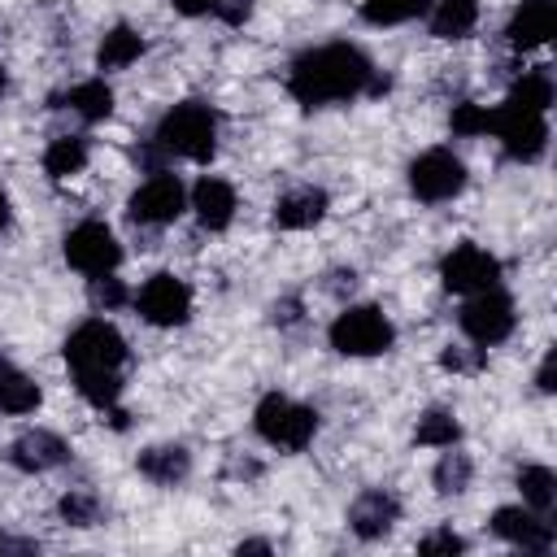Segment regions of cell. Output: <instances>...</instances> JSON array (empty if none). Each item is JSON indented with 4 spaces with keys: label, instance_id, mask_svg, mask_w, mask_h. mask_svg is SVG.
Wrapping results in <instances>:
<instances>
[{
    "label": "cell",
    "instance_id": "8d00e7d4",
    "mask_svg": "<svg viewBox=\"0 0 557 557\" xmlns=\"http://www.w3.org/2000/svg\"><path fill=\"white\" fill-rule=\"evenodd\" d=\"M270 313H274V322H278V326H292V322H300V300H296V296L274 300V309H270Z\"/></svg>",
    "mask_w": 557,
    "mask_h": 557
},
{
    "label": "cell",
    "instance_id": "b9f144b4",
    "mask_svg": "<svg viewBox=\"0 0 557 557\" xmlns=\"http://www.w3.org/2000/svg\"><path fill=\"white\" fill-rule=\"evenodd\" d=\"M4 87H9V74H4V65H0V100H4Z\"/></svg>",
    "mask_w": 557,
    "mask_h": 557
},
{
    "label": "cell",
    "instance_id": "9a60e30c",
    "mask_svg": "<svg viewBox=\"0 0 557 557\" xmlns=\"http://www.w3.org/2000/svg\"><path fill=\"white\" fill-rule=\"evenodd\" d=\"M9 461L17 466V470H26V474H48V470H57V466H65L70 461V444L57 435V431H22L17 440H13V448H9Z\"/></svg>",
    "mask_w": 557,
    "mask_h": 557
},
{
    "label": "cell",
    "instance_id": "44dd1931",
    "mask_svg": "<svg viewBox=\"0 0 557 557\" xmlns=\"http://www.w3.org/2000/svg\"><path fill=\"white\" fill-rule=\"evenodd\" d=\"M144 57V35L135 30V26H109L104 30V39H100V48H96V65L100 70H126V65H135Z\"/></svg>",
    "mask_w": 557,
    "mask_h": 557
},
{
    "label": "cell",
    "instance_id": "f546056e",
    "mask_svg": "<svg viewBox=\"0 0 557 557\" xmlns=\"http://www.w3.org/2000/svg\"><path fill=\"white\" fill-rule=\"evenodd\" d=\"M57 513H61V522H70V527H96V522H100V500H96V492H87V487H70V492L57 500Z\"/></svg>",
    "mask_w": 557,
    "mask_h": 557
},
{
    "label": "cell",
    "instance_id": "30bf717a",
    "mask_svg": "<svg viewBox=\"0 0 557 557\" xmlns=\"http://www.w3.org/2000/svg\"><path fill=\"white\" fill-rule=\"evenodd\" d=\"M183 209H187V191H183V183H178L174 174H165V170L148 174V178L135 187L131 205H126L131 222H139V226H170Z\"/></svg>",
    "mask_w": 557,
    "mask_h": 557
},
{
    "label": "cell",
    "instance_id": "f1b7e54d",
    "mask_svg": "<svg viewBox=\"0 0 557 557\" xmlns=\"http://www.w3.org/2000/svg\"><path fill=\"white\" fill-rule=\"evenodd\" d=\"M505 104H518V109H531V113H548V104H553V78H548V70H527L513 83V91H509Z\"/></svg>",
    "mask_w": 557,
    "mask_h": 557
},
{
    "label": "cell",
    "instance_id": "3957f363",
    "mask_svg": "<svg viewBox=\"0 0 557 557\" xmlns=\"http://www.w3.org/2000/svg\"><path fill=\"white\" fill-rule=\"evenodd\" d=\"M65 361H70L74 379H83V374H122L126 339H122V331L113 322L87 318L65 335Z\"/></svg>",
    "mask_w": 557,
    "mask_h": 557
},
{
    "label": "cell",
    "instance_id": "83f0119b",
    "mask_svg": "<svg viewBox=\"0 0 557 557\" xmlns=\"http://www.w3.org/2000/svg\"><path fill=\"white\" fill-rule=\"evenodd\" d=\"M435 0H366L361 4V17L370 26H400V22H413V17H426Z\"/></svg>",
    "mask_w": 557,
    "mask_h": 557
},
{
    "label": "cell",
    "instance_id": "7a4b0ae2",
    "mask_svg": "<svg viewBox=\"0 0 557 557\" xmlns=\"http://www.w3.org/2000/svg\"><path fill=\"white\" fill-rule=\"evenodd\" d=\"M170 157H183V161H209L218 152V113L200 100H183L174 104L161 122H157V135H152Z\"/></svg>",
    "mask_w": 557,
    "mask_h": 557
},
{
    "label": "cell",
    "instance_id": "7c38bea8",
    "mask_svg": "<svg viewBox=\"0 0 557 557\" xmlns=\"http://www.w3.org/2000/svg\"><path fill=\"white\" fill-rule=\"evenodd\" d=\"M135 309H139V318L152 322V326H183L187 313H191V287H187L178 274H165V270H161V274H152V278L139 287Z\"/></svg>",
    "mask_w": 557,
    "mask_h": 557
},
{
    "label": "cell",
    "instance_id": "6da1fadb",
    "mask_svg": "<svg viewBox=\"0 0 557 557\" xmlns=\"http://www.w3.org/2000/svg\"><path fill=\"white\" fill-rule=\"evenodd\" d=\"M287 91L296 104L305 109H322V104H339L352 100L361 91H387V78L374 74L370 57L352 44H322L309 48L292 61L287 70Z\"/></svg>",
    "mask_w": 557,
    "mask_h": 557
},
{
    "label": "cell",
    "instance_id": "2e32d148",
    "mask_svg": "<svg viewBox=\"0 0 557 557\" xmlns=\"http://www.w3.org/2000/svg\"><path fill=\"white\" fill-rule=\"evenodd\" d=\"M187 209L196 213V222H200L205 231H226L231 218H235V187H231L226 178L205 174V178L191 187V205H187Z\"/></svg>",
    "mask_w": 557,
    "mask_h": 557
},
{
    "label": "cell",
    "instance_id": "484cf974",
    "mask_svg": "<svg viewBox=\"0 0 557 557\" xmlns=\"http://www.w3.org/2000/svg\"><path fill=\"white\" fill-rule=\"evenodd\" d=\"M413 440H418L422 448H453V444L461 440V422H457L453 409H426V413L418 418Z\"/></svg>",
    "mask_w": 557,
    "mask_h": 557
},
{
    "label": "cell",
    "instance_id": "277c9868",
    "mask_svg": "<svg viewBox=\"0 0 557 557\" xmlns=\"http://www.w3.org/2000/svg\"><path fill=\"white\" fill-rule=\"evenodd\" d=\"M252 426H257V435H261L270 448L300 453V448H309V444H313V435H318V413H313L309 405L292 400V396L270 392V396H261V400H257Z\"/></svg>",
    "mask_w": 557,
    "mask_h": 557
},
{
    "label": "cell",
    "instance_id": "7bdbcfd3",
    "mask_svg": "<svg viewBox=\"0 0 557 557\" xmlns=\"http://www.w3.org/2000/svg\"><path fill=\"white\" fill-rule=\"evenodd\" d=\"M0 361H4V357H0Z\"/></svg>",
    "mask_w": 557,
    "mask_h": 557
},
{
    "label": "cell",
    "instance_id": "5b68a950",
    "mask_svg": "<svg viewBox=\"0 0 557 557\" xmlns=\"http://www.w3.org/2000/svg\"><path fill=\"white\" fill-rule=\"evenodd\" d=\"M326 335H331V348L344 352V357H379V352H387L392 339H396L392 322H387L383 309H374V305H348V309L331 322Z\"/></svg>",
    "mask_w": 557,
    "mask_h": 557
},
{
    "label": "cell",
    "instance_id": "5bb4252c",
    "mask_svg": "<svg viewBox=\"0 0 557 557\" xmlns=\"http://www.w3.org/2000/svg\"><path fill=\"white\" fill-rule=\"evenodd\" d=\"M396 522H400V500L387 487H366L348 505V527H352L357 540H383Z\"/></svg>",
    "mask_w": 557,
    "mask_h": 557
},
{
    "label": "cell",
    "instance_id": "ffe728a7",
    "mask_svg": "<svg viewBox=\"0 0 557 557\" xmlns=\"http://www.w3.org/2000/svg\"><path fill=\"white\" fill-rule=\"evenodd\" d=\"M57 104L78 113L83 122H104L113 113V87L104 78H87V83H74L65 96H57Z\"/></svg>",
    "mask_w": 557,
    "mask_h": 557
},
{
    "label": "cell",
    "instance_id": "d590c367",
    "mask_svg": "<svg viewBox=\"0 0 557 557\" xmlns=\"http://www.w3.org/2000/svg\"><path fill=\"white\" fill-rule=\"evenodd\" d=\"M352 287H357V274H352V270H331V274H326V292H331L335 300L352 296Z\"/></svg>",
    "mask_w": 557,
    "mask_h": 557
},
{
    "label": "cell",
    "instance_id": "d6986e66",
    "mask_svg": "<svg viewBox=\"0 0 557 557\" xmlns=\"http://www.w3.org/2000/svg\"><path fill=\"white\" fill-rule=\"evenodd\" d=\"M139 474L157 487H174L191 474V453L183 444H152L139 453Z\"/></svg>",
    "mask_w": 557,
    "mask_h": 557
},
{
    "label": "cell",
    "instance_id": "ac0fdd59",
    "mask_svg": "<svg viewBox=\"0 0 557 557\" xmlns=\"http://www.w3.org/2000/svg\"><path fill=\"white\" fill-rule=\"evenodd\" d=\"M326 191L322 187H292L274 200V226L278 231H305L326 218Z\"/></svg>",
    "mask_w": 557,
    "mask_h": 557
},
{
    "label": "cell",
    "instance_id": "ba28073f",
    "mask_svg": "<svg viewBox=\"0 0 557 557\" xmlns=\"http://www.w3.org/2000/svg\"><path fill=\"white\" fill-rule=\"evenodd\" d=\"M487 131L500 139V148L513 161H540L544 148H548V117L531 113V109H518V104L492 109V126Z\"/></svg>",
    "mask_w": 557,
    "mask_h": 557
},
{
    "label": "cell",
    "instance_id": "e0dca14e",
    "mask_svg": "<svg viewBox=\"0 0 557 557\" xmlns=\"http://www.w3.org/2000/svg\"><path fill=\"white\" fill-rule=\"evenodd\" d=\"M553 30H557V4L553 0H522L505 26L513 48H540L553 39Z\"/></svg>",
    "mask_w": 557,
    "mask_h": 557
},
{
    "label": "cell",
    "instance_id": "4316f807",
    "mask_svg": "<svg viewBox=\"0 0 557 557\" xmlns=\"http://www.w3.org/2000/svg\"><path fill=\"white\" fill-rule=\"evenodd\" d=\"M518 492H522L527 509H535V513H548L557 505V479H553L548 466H522L518 470Z\"/></svg>",
    "mask_w": 557,
    "mask_h": 557
},
{
    "label": "cell",
    "instance_id": "836d02e7",
    "mask_svg": "<svg viewBox=\"0 0 557 557\" xmlns=\"http://www.w3.org/2000/svg\"><path fill=\"white\" fill-rule=\"evenodd\" d=\"M418 553H466V540L457 531H431L418 540Z\"/></svg>",
    "mask_w": 557,
    "mask_h": 557
},
{
    "label": "cell",
    "instance_id": "4fadbf2b",
    "mask_svg": "<svg viewBox=\"0 0 557 557\" xmlns=\"http://www.w3.org/2000/svg\"><path fill=\"white\" fill-rule=\"evenodd\" d=\"M492 531H496L505 544L522 548V553H548V548H553V527L544 522V513L522 509V505L496 509V513H492Z\"/></svg>",
    "mask_w": 557,
    "mask_h": 557
},
{
    "label": "cell",
    "instance_id": "60d3db41",
    "mask_svg": "<svg viewBox=\"0 0 557 557\" xmlns=\"http://www.w3.org/2000/svg\"><path fill=\"white\" fill-rule=\"evenodd\" d=\"M9 218H13V213H9V196H4V191H0V231H4V226H9Z\"/></svg>",
    "mask_w": 557,
    "mask_h": 557
},
{
    "label": "cell",
    "instance_id": "e575fe53",
    "mask_svg": "<svg viewBox=\"0 0 557 557\" xmlns=\"http://www.w3.org/2000/svg\"><path fill=\"white\" fill-rule=\"evenodd\" d=\"M252 13V0H218L213 4V17H222L226 26H244Z\"/></svg>",
    "mask_w": 557,
    "mask_h": 557
},
{
    "label": "cell",
    "instance_id": "74e56055",
    "mask_svg": "<svg viewBox=\"0 0 557 557\" xmlns=\"http://www.w3.org/2000/svg\"><path fill=\"white\" fill-rule=\"evenodd\" d=\"M170 4H174L183 17H200V13H213L218 0H170Z\"/></svg>",
    "mask_w": 557,
    "mask_h": 557
},
{
    "label": "cell",
    "instance_id": "4dcf8cb0",
    "mask_svg": "<svg viewBox=\"0 0 557 557\" xmlns=\"http://www.w3.org/2000/svg\"><path fill=\"white\" fill-rule=\"evenodd\" d=\"M448 126H453V135H466V139L487 135V126H492V109H483V104H474V100H461V104H453Z\"/></svg>",
    "mask_w": 557,
    "mask_h": 557
},
{
    "label": "cell",
    "instance_id": "1f68e13d",
    "mask_svg": "<svg viewBox=\"0 0 557 557\" xmlns=\"http://www.w3.org/2000/svg\"><path fill=\"white\" fill-rule=\"evenodd\" d=\"M87 296H91V305L96 309H104V313H113V309H122L126 300H131V292L122 287V278L109 270V274H96L91 283H87Z\"/></svg>",
    "mask_w": 557,
    "mask_h": 557
},
{
    "label": "cell",
    "instance_id": "d4e9b609",
    "mask_svg": "<svg viewBox=\"0 0 557 557\" xmlns=\"http://www.w3.org/2000/svg\"><path fill=\"white\" fill-rule=\"evenodd\" d=\"M470 479H474V461H470L466 453H457V444L444 448V457L435 461V474H431L435 492H440V496H461V492L470 487Z\"/></svg>",
    "mask_w": 557,
    "mask_h": 557
},
{
    "label": "cell",
    "instance_id": "ab89813d",
    "mask_svg": "<svg viewBox=\"0 0 557 557\" xmlns=\"http://www.w3.org/2000/svg\"><path fill=\"white\" fill-rule=\"evenodd\" d=\"M239 553H270V544H265V540H244Z\"/></svg>",
    "mask_w": 557,
    "mask_h": 557
},
{
    "label": "cell",
    "instance_id": "603a6c76",
    "mask_svg": "<svg viewBox=\"0 0 557 557\" xmlns=\"http://www.w3.org/2000/svg\"><path fill=\"white\" fill-rule=\"evenodd\" d=\"M39 400H44L39 383H35L30 374H22L17 366L0 361V409H4V413H35Z\"/></svg>",
    "mask_w": 557,
    "mask_h": 557
},
{
    "label": "cell",
    "instance_id": "cb8c5ba5",
    "mask_svg": "<svg viewBox=\"0 0 557 557\" xmlns=\"http://www.w3.org/2000/svg\"><path fill=\"white\" fill-rule=\"evenodd\" d=\"M83 165H87V139H78V135H57L44 152L48 178H74Z\"/></svg>",
    "mask_w": 557,
    "mask_h": 557
},
{
    "label": "cell",
    "instance_id": "52a82bcc",
    "mask_svg": "<svg viewBox=\"0 0 557 557\" xmlns=\"http://www.w3.org/2000/svg\"><path fill=\"white\" fill-rule=\"evenodd\" d=\"M409 191L426 205H444L466 191V165L448 148H426L422 157L409 161Z\"/></svg>",
    "mask_w": 557,
    "mask_h": 557
},
{
    "label": "cell",
    "instance_id": "d6a6232c",
    "mask_svg": "<svg viewBox=\"0 0 557 557\" xmlns=\"http://www.w3.org/2000/svg\"><path fill=\"white\" fill-rule=\"evenodd\" d=\"M483 352H487V348H479V344H474V348L448 344V348L440 352V366H444V370H453V374H474V370H483V361H487Z\"/></svg>",
    "mask_w": 557,
    "mask_h": 557
},
{
    "label": "cell",
    "instance_id": "f35d334b",
    "mask_svg": "<svg viewBox=\"0 0 557 557\" xmlns=\"http://www.w3.org/2000/svg\"><path fill=\"white\" fill-rule=\"evenodd\" d=\"M553 361H557V357H553V352H544V361H540V374H535L540 392H553V387H557V383H553Z\"/></svg>",
    "mask_w": 557,
    "mask_h": 557
},
{
    "label": "cell",
    "instance_id": "8992f818",
    "mask_svg": "<svg viewBox=\"0 0 557 557\" xmlns=\"http://www.w3.org/2000/svg\"><path fill=\"white\" fill-rule=\"evenodd\" d=\"M461 331H466V339L470 344H479V348H492V344H500V339H509L513 335V322H518V313H513V300L500 292V287H487V292H474V296H466V305H461Z\"/></svg>",
    "mask_w": 557,
    "mask_h": 557
},
{
    "label": "cell",
    "instance_id": "9c48e42d",
    "mask_svg": "<svg viewBox=\"0 0 557 557\" xmlns=\"http://www.w3.org/2000/svg\"><path fill=\"white\" fill-rule=\"evenodd\" d=\"M65 261L78 270V274H87V278H96V274H109V270H117V261H122V244H117V235L104 226V222H78L70 235H65Z\"/></svg>",
    "mask_w": 557,
    "mask_h": 557
},
{
    "label": "cell",
    "instance_id": "8fae6325",
    "mask_svg": "<svg viewBox=\"0 0 557 557\" xmlns=\"http://www.w3.org/2000/svg\"><path fill=\"white\" fill-rule=\"evenodd\" d=\"M440 278L448 292L457 296H474V292H487L500 283V261L479 248V244H457L444 261H440Z\"/></svg>",
    "mask_w": 557,
    "mask_h": 557
},
{
    "label": "cell",
    "instance_id": "7402d4cb",
    "mask_svg": "<svg viewBox=\"0 0 557 557\" xmlns=\"http://www.w3.org/2000/svg\"><path fill=\"white\" fill-rule=\"evenodd\" d=\"M479 22V0H435L431 4V35L435 39H466Z\"/></svg>",
    "mask_w": 557,
    "mask_h": 557
}]
</instances>
